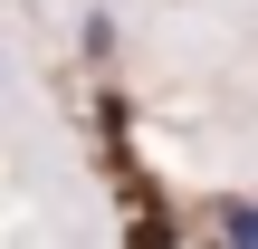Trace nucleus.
<instances>
[{
    "label": "nucleus",
    "mask_w": 258,
    "mask_h": 249,
    "mask_svg": "<svg viewBox=\"0 0 258 249\" xmlns=\"http://www.w3.org/2000/svg\"><path fill=\"white\" fill-rule=\"evenodd\" d=\"M211 249H258V192H220L211 202Z\"/></svg>",
    "instance_id": "1"
}]
</instances>
